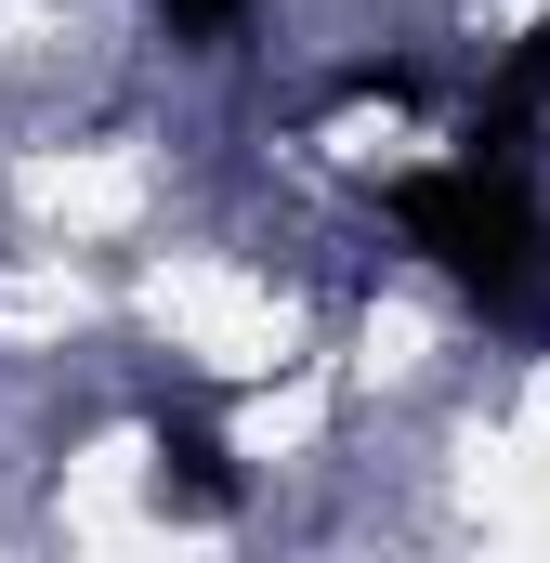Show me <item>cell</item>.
Instances as JSON below:
<instances>
[{"label":"cell","mask_w":550,"mask_h":563,"mask_svg":"<svg viewBox=\"0 0 550 563\" xmlns=\"http://www.w3.org/2000/svg\"><path fill=\"white\" fill-rule=\"evenodd\" d=\"M157 26H170V40H197V53H223V40L250 26V0H157Z\"/></svg>","instance_id":"obj_4"},{"label":"cell","mask_w":550,"mask_h":563,"mask_svg":"<svg viewBox=\"0 0 550 563\" xmlns=\"http://www.w3.org/2000/svg\"><path fill=\"white\" fill-rule=\"evenodd\" d=\"M144 445H157V498H184V511H237V459H223V432L197 420V407H157Z\"/></svg>","instance_id":"obj_2"},{"label":"cell","mask_w":550,"mask_h":563,"mask_svg":"<svg viewBox=\"0 0 550 563\" xmlns=\"http://www.w3.org/2000/svg\"><path fill=\"white\" fill-rule=\"evenodd\" d=\"M538 119H550V13L525 26V53L498 66V92H485V119H472V144H512V157H525V132H538Z\"/></svg>","instance_id":"obj_3"},{"label":"cell","mask_w":550,"mask_h":563,"mask_svg":"<svg viewBox=\"0 0 550 563\" xmlns=\"http://www.w3.org/2000/svg\"><path fill=\"white\" fill-rule=\"evenodd\" d=\"M394 236L459 301H485L498 328H538L550 314V210H538V184H525L512 144H472L446 170H407L394 184Z\"/></svg>","instance_id":"obj_1"}]
</instances>
